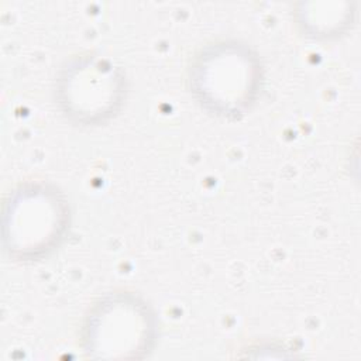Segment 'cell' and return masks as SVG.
<instances>
[{
    "label": "cell",
    "mask_w": 361,
    "mask_h": 361,
    "mask_svg": "<svg viewBox=\"0 0 361 361\" xmlns=\"http://www.w3.org/2000/svg\"><path fill=\"white\" fill-rule=\"evenodd\" d=\"M265 85L259 54L238 38H220L195 51L186 68V89L206 113L238 120L258 103Z\"/></svg>",
    "instance_id": "cell-1"
},
{
    "label": "cell",
    "mask_w": 361,
    "mask_h": 361,
    "mask_svg": "<svg viewBox=\"0 0 361 361\" xmlns=\"http://www.w3.org/2000/svg\"><path fill=\"white\" fill-rule=\"evenodd\" d=\"M71 206L65 192L45 179L16 185L4 199L1 241L14 262L39 261L65 240Z\"/></svg>",
    "instance_id": "cell-2"
},
{
    "label": "cell",
    "mask_w": 361,
    "mask_h": 361,
    "mask_svg": "<svg viewBox=\"0 0 361 361\" xmlns=\"http://www.w3.org/2000/svg\"><path fill=\"white\" fill-rule=\"evenodd\" d=\"M52 92L66 121L83 128L99 127L121 111L128 96V79L109 56L85 51L63 61Z\"/></svg>",
    "instance_id": "cell-3"
},
{
    "label": "cell",
    "mask_w": 361,
    "mask_h": 361,
    "mask_svg": "<svg viewBox=\"0 0 361 361\" xmlns=\"http://www.w3.org/2000/svg\"><path fill=\"white\" fill-rule=\"evenodd\" d=\"M158 322L135 292L113 290L96 299L80 326V347L94 360H142L155 347Z\"/></svg>",
    "instance_id": "cell-4"
},
{
    "label": "cell",
    "mask_w": 361,
    "mask_h": 361,
    "mask_svg": "<svg viewBox=\"0 0 361 361\" xmlns=\"http://www.w3.org/2000/svg\"><path fill=\"white\" fill-rule=\"evenodd\" d=\"M351 4L343 11H337V4L331 11L306 10L295 11L299 27L306 35L316 39H331L343 35L354 23L355 11L350 10Z\"/></svg>",
    "instance_id": "cell-5"
}]
</instances>
